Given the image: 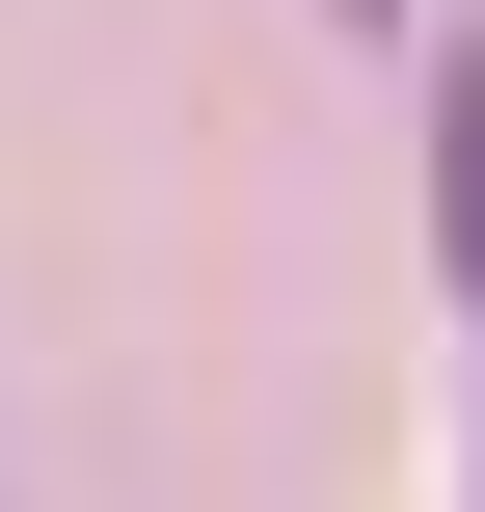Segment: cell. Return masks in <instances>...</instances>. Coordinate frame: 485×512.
Returning <instances> with one entry per match:
<instances>
[{
  "mask_svg": "<svg viewBox=\"0 0 485 512\" xmlns=\"http://www.w3.org/2000/svg\"><path fill=\"white\" fill-rule=\"evenodd\" d=\"M432 243H459V324H485V27L432 54Z\"/></svg>",
  "mask_w": 485,
  "mask_h": 512,
  "instance_id": "1",
  "label": "cell"
},
{
  "mask_svg": "<svg viewBox=\"0 0 485 512\" xmlns=\"http://www.w3.org/2000/svg\"><path fill=\"white\" fill-rule=\"evenodd\" d=\"M351 27H405V0H351Z\"/></svg>",
  "mask_w": 485,
  "mask_h": 512,
  "instance_id": "2",
  "label": "cell"
}]
</instances>
